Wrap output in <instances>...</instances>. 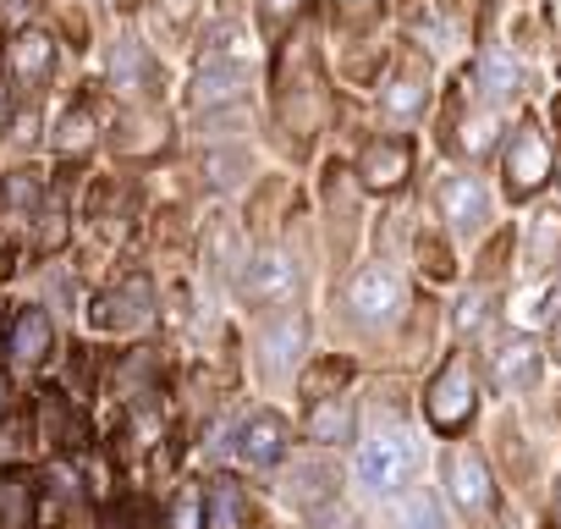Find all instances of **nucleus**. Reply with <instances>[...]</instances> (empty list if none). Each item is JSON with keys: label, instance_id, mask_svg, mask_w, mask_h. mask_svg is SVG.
<instances>
[{"label": "nucleus", "instance_id": "obj_1", "mask_svg": "<svg viewBox=\"0 0 561 529\" xmlns=\"http://www.w3.org/2000/svg\"><path fill=\"white\" fill-rule=\"evenodd\" d=\"M237 288H242V299L259 304V309H287V304H298V293H304V271L293 264V254L259 248V254H248V259L237 264Z\"/></svg>", "mask_w": 561, "mask_h": 529}, {"label": "nucleus", "instance_id": "obj_2", "mask_svg": "<svg viewBox=\"0 0 561 529\" xmlns=\"http://www.w3.org/2000/svg\"><path fill=\"white\" fill-rule=\"evenodd\" d=\"M304 353H309V315L298 304L275 309L259 326V370H264V381H293Z\"/></svg>", "mask_w": 561, "mask_h": 529}, {"label": "nucleus", "instance_id": "obj_3", "mask_svg": "<svg viewBox=\"0 0 561 529\" xmlns=\"http://www.w3.org/2000/svg\"><path fill=\"white\" fill-rule=\"evenodd\" d=\"M413 469H419V447H413V436H402V430H380V436H369L364 452H358V480H364V491H375V496L402 491Z\"/></svg>", "mask_w": 561, "mask_h": 529}, {"label": "nucleus", "instance_id": "obj_4", "mask_svg": "<svg viewBox=\"0 0 561 529\" xmlns=\"http://www.w3.org/2000/svg\"><path fill=\"white\" fill-rule=\"evenodd\" d=\"M402 299H408V293H402V282L386 271V264H364V271L347 282V299H342V304H347V315H353L364 331H386V326L402 315Z\"/></svg>", "mask_w": 561, "mask_h": 529}, {"label": "nucleus", "instance_id": "obj_5", "mask_svg": "<svg viewBox=\"0 0 561 529\" xmlns=\"http://www.w3.org/2000/svg\"><path fill=\"white\" fill-rule=\"evenodd\" d=\"M501 177H506V193L512 199H528L550 182V138L539 122H523L512 138H506V155H501Z\"/></svg>", "mask_w": 561, "mask_h": 529}, {"label": "nucleus", "instance_id": "obj_6", "mask_svg": "<svg viewBox=\"0 0 561 529\" xmlns=\"http://www.w3.org/2000/svg\"><path fill=\"white\" fill-rule=\"evenodd\" d=\"M231 452H237L248 469H275V463H287V452H293V425L280 419L275 408H259V414H248V419L237 425Z\"/></svg>", "mask_w": 561, "mask_h": 529}, {"label": "nucleus", "instance_id": "obj_7", "mask_svg": "<svg viewBox=\"0 0 561 529\" xmlns=\"http://www.w3.org/2000/svg\"><path fill=\"white\" fill-rule=\"evenodd\" d=\"M424 414H430V425L440 436H451V430H462L473 419V375H468V364H446L435 375V386L424 397Z\"/></svg>", "mask_w": 561, "mask_h": 529}, {"label": "nucleus", "instance_id": "obj_8", "mask_svg": "<svg viewBox=\"0 0 561 529\" xmlns=\"http://www.w3.org/2000/svg\"><path fill=\"white\" fill-rule=\"evenodd\" d=\"M446 491H451V502H457L468 518H490V507H495L490 469H484V458L468 452V447L446 452Z\"/></svg>", "mask_w": 561, "mask_h": 529}, {"label": "nucleus", "instance_id": "obj_9", "mask_svg": "<svg viewBox=\"0 0 561 529\" xmlns=\"http://www.w3.org/2000/svg\"><path fill=\"white\" fill-rule=\"evenodd\" d=\"M7 353H12V364H23V370H39V364L56 353V320H50L45 304H23V309L12 315V326H7Z\"/></svg>", "mask_w": 561, "mask_h": 529}, {"label": "nucleus", "instance_id": "obj_10", "mask_svg": "<svg viewBox=\"0 0 561 529\" xmlns=\"http://www.w3.org/2000/svg\"><path fill=\"white\" fill-rule=\"evenodd\" d=\"M242 94H248V67L231 61V56L204 61V67L193 72V83H187V105H193V111H220V105H237Z\"/></svg>", "mask_w": 561, "mask_h": 529}, {"label": "nucleus", "instance_id": "obj_11", "mask_svg": "<svg viewBox=\"0 0 561 529\" xmlns=\"http://www.w3.org/2000/svg\"><path fill=\"white\" fill-rule=\"evenodd\" d=\"M408 171H413V144H408V138H369L364 155H358V182H364L369 193L402 188Z\"/></svg>", "mask_w": 561, "mask_h": 529}, {"label": "nucleus", "instance_id": "obj_12", "mask_svg": "<svg viewBox=\"0 0 561 529\" xmlns=\"http://www.w3.org/2000/svg\"><path fill=\"white\" fill-rule=\"evenodd\" d=\"M440 215H446V226L451 232H479L484 226V215H490V188L473 177V171H451V177H440Z\"/></svg>", "mask_w": 561, "mask_h": 529}, {"label": "nucleus", "instance_id": "obj_13", "mask_svg": "<svg viewBox=\"0 0 561 529\" xmlns=\"http://www.w3.org/2000/svg\"><path fill=\"white\" fill-rule=\"evenodd\" d=\"M7 67H12V83L18 89H45L50 72H56V40L39 34V29H23L7 50Z\"/></svg>", "mask_w": 561, "mask_h": 529}, {"label": "nucleus", "instance_id": "obj_14", "mask_svg": "<svg viewBox=\"0 0 561 529\" xmlns=\"http://www.w3.org/2000/svg\"><path fill=\"white\" fill-rule=\"evenodd\" d=\"M539 375H545V359H539V342H528V337L501 342L495 359H490V381H495L501 392H534Z\"/></svg>", "mask_w": 561, "mask_h": 529}, {"label": "nucleus", "instance_id": "obj_15", "mask_svg": "<svg viewBox=\"0 0 561 529\" xmlns=\"http://www.w3.org/2000/svg\"><path fill=\"white\" fill-rule=\"evenodd\" d=\"M149 282H127V288H111L105 299H94V309H89V320L100 326V331H133V326H144L149 320Z\"/></svg>", "mask_w": 561, "mask_h": 529}, {"label": "nucleus", "instance_id": "obj_16", "mask_svg": "<svg viewBox=\"0 0 561 529\" xmlns=\"http://www.w3.org/2000/svg\"><path fill=\"white\" fill-rule=\"evenodd\" d=\"M380 105H386L391 122H419L424 105H430V72H424V61H402V67L391 72Z\"/></svg>", "mask_w": 561, "mask_h": 529}, {"label": "nucleus", "instance_id": "obj_17", "mask_svg": "<svg viewBox=\"0 0 561 529\" xmlns=\"http://www.w3.org/2000/svg\"><path fill=\"white\" fill-rule=\"evenodd\" d=\"M105 72H111V89L116 94H149L154 89V61H149V50L138 40H116Z\"/></svg>", "mask_w": 561, "mask_h": 529}, {"label": "nucleus", "instance_id": "obj_18", "mask_svg": "<svg viewBox=\"0 0 561 529\" xmlns=\"http://www.w3.org/2000/svg\"><path fill=\"white\" fill-rule=\"evenodd\" d=\"M304 425H309V441H320V447H342V441H353V403H347L342 392L314 397Z\"/></svg>", "mask_w": 561, "mask_h": 529}, {"label": "nucleus", "instance_id": "obj_19", "mask_svg": "<svg viewBox=\"0 0 561 529\" xmlns=\"http://www.w3.org/2000/svg\"><path fill=\"white\" fill-rule=\"evenodd\" d=\"M34 507H39V485L23 469L0 474V529H34Z\"/></svg>", "mask_w": 561, "mask_h": 529}, {"label": "nucleus", "instance_id": "obj_20", "mask_svg": "<svg viewBox=\"0 0 561 529\" xmlns=\"http://www.w3.org/2000/svg\"><path fill=\"white\" fill-rule=\"evenodd\" d=\"M248 524V502L237 480H209L204 491V529H242Z\"/></svg>", "mask_w": 561, "mask_h": 529}, {"label": "nucleus", "instance_id": "obj_21", "mask_svg": "<svg viewBox=\"0 0 561 529\" xmlns=\"http://www.w3.org/2000/svg\"><path fill=\"white\" fill-rule=\"evenodd\" d=\"M248 177H253V155H248V149H209V155H204V182H209V188L231 193V188H242Z\"/></svg>", "mask_w": 561, "mask_h": 529}, {"label": "nucleus", "instance_id": "obj_22", "mask_svg": "<svg viewBox=\"0 0 561 529\" xmlns=\"http://www.w3.org/2000/svg\"><path fill=\"white\" fill-rule=\"evenodd\" d=\"M479 83H484V100H506V94H517L523 72H517V61H512L506 50H484V61H479Z\"/></svg>", "mask_w": 561, "mask_h": 529}, {"label": "nucleus", "instance_id": "obj_23", "mask_svg": "<svg viewBox=\"0 0 561 529\" xmlns=\"http://www.w3.org/2000/svg\"><path fill=\"white\" fill-rule=\"evenodd\" d=\"M331 485H336V474L325 463H298L293 480H287V496L298 507H314V502H331Z\"/></svg>", "mask_w": 561, "mask_h": 529}, {"label": "nucleus", "instance_id": "obj_24", "mask_svg": "<svg viewBox=\"0 0 561 529\" xmlns=\"http://www.w3.org/2000/svg\"><path fill=\"white\" fill-rule=\"evenodd\" d=\"M490 309H495V293H490V288L462 293V299H457V309H451V331H457V337H473V331L490 320Z\"/></svg>", "mask_w": 561, "mask_h": 529}, {"label": "nucleus", "instance_id": "obj_25", "mask_svg": "<svg viewBox=\"0 0 561 529\" xmlns=\"http://www.w3.org/2000/svg\"><path fill=\"white\" fill-rule=\"evenodd\" d=\"M0 199H7V210H12V215H34V210H39V199H45V188H39V177H34V171H18V177H7Z\"/></svg>", "mask_w": 561, "mask_h": 529}, {"label": "nucleus", "instance_id": "obj_26", "mask_svg": "<svg viewBox=\"0 0 561 529\" xmlns=\"http://www.w3.org/2000/svg\"><path fill=\"white\" fill-rule=\"evenodd\" d=\"M528 259L539 264V271H550V264L561 259V232H556V226H550L545 215H539V226L528 232Z\"/></svg>", "mask_w": 561, "mask_h": 529}, {"label": "nucleus", "instance_id": "obj_27", "mask_svg": "<svg viewBox=\"0 0 561 529\" xmlns=\"http://www.w3.org/2000/svg\"><path fill=\"white\" fill-rule=\"evenodd\" d=\"M397 529H440V513L424 491H413L402 507H397Z\"/></svg>", "mask_w": 561, "mask_h": 529}, {"label": "nucleus", "instance_id": "obj_28", "mask_svg": "<svg viewBox=\"0 0 561 529\" xmlns=\"http://www.w3.org/2000/svg\"><path fill=\"white\" fill-rule=\"evenodd\" d=\"M89 133H94L89 111H83V105H72V111L61 116V138H56V144H61V149H83V144H89Z\"/></svg>", "mask_w": 561, "mask_h": 529}, {"label": "nucleus", "instance_id": "obj_29", "mask_svg": "<svg viewBox=\"0 0 561 529\" xmlns=\"http://www.w3.org/2000/svg\"><path fill=\"white\" fill-rule=\"evenodd\" d=\"M490 133H495V116H468V122H457V144H462V149H473V155L495 144Z\"/></svg>", "mask_w": 561, "mask_h": 529}, {"label": "nucleus", "instance_id": "obj_30", "mask_svg": "<svg viewBox=\"0 0 561 529\" xmlns=\"http://www.w3.org/2000/svg\"><path fill=\"white\" fill-rule=\"evenodd\" d=\"M171 529H204V502H198V496H176Z\"/></svg>", "mask_w": 561, "mask_h": 529}, {"label": "nucleus", "instance_id": "obj_31", "mask_svg": "<svg viewBox=\"0 0 561 529\" xmlns=\"http://www.w3.org/2000/svg\"><path fill=\"white\" fill-rule=\"evenodd\" d=\"M314 529H358V518L342 502H325V507H314Z\"/></svg>", "mask_w": 561, "mask_h": 529}, {"label": "nucleus", "instance_id": "obj_32", "mask_svg": "<svg viewBox=\"0 0 561 529\" xmlns=\"http://www.w3.org/2000/svg\"><path fill=\"white\" fill-rule=\"evenodd\" d=\"M298 7H304V0H259V12H264V23H270V29L293 23V18H298Z\"/></svg>", "mask_w": 561, "mask_h": 529}, {"label": "nucleus", "instance_id": "obj_33", "mask_svg": "<svg viewBox=\"0 0 561 529\" xmlns=\"http://www.w3.org/2000/svg\"><path fill=\"white\" fill-rule=\"evenodd\" d=\"M7 408H12V381L0 375V419H7Z\"/></svg>", "mask_w": 561, "mask_h": 529}, {"label": "nucleus", "instance_id": "obj_34", "mask_svg": "<svg viewBox=\"0 0 561 529\" xmlns=\"http://www.w3.org/2000/svg\"><path fill=\"white\" fill-rule=\"evenodd\" d=\"M7 116H12V94H7V83H0V127H7Z\"/></svg>", "mask_w": 561, "mask_h": 529}, {"label": "nucleus", "instance_id": "obj_35", "mask_svg": "<svg viewBox=\"0 0 561 529\" xmlns=\"http://www.w3.org/2000/svg\"><path fill=\"white\" fill-rule=\"evenodd\" d=\"M347 7H375V0H347Z\"/></svg>", "mask_w": 561, "mask_h": 529}]
</instances>
